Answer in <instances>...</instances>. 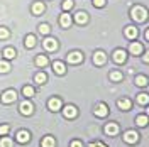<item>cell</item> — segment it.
Listing matches in <instances>:
<instances>
[{"mask_svg":"<svg viewBox=\"0 0 149 147\" xmlns=\"http://www.w3.org/2000/svg\"><path fill=\"white\" fill-rule=\"evenodd\" d=\"M148 83H149V80L144 76V74L136 76V85H137V86H141V88H142V86H148Z\"/></svg>","mask_w":149,"mask_h":147,"instance_id":"26","label":"cell"},{"mask_svg":"<svg viewBox=\"0 0 149 147\" xmlns=\"http://www.w3.org/2000/svg\"><path fill=\"white\" fill-rule=\"evenodd\" d=\"M19 112L22 113V115H32V112H34V105L31 103V101H22L20 103V107H19Z\"/></svg>","mask_w":149,"mask_h":147,"instance_id":"9","label":"cell"},{"mask_svg":"<svg viewBox=\"0 0 149 147\" xmlns=\"http://www.w3.org/2000/svg\"><path fill=\"white\" fill-rule=\"evenodd\" d=\"M61 110H63V117H65V119H74V117L78 115V108H76L74 105H66Z\"/></svg>","mask_w":149,"mask_h":147,"instance_id":"4","label":"cell"},{"mask_svg":"<svg viewBox=\"0 0 149 147\" xmlns=\"http://www.w3.org/2000/svg\"><path fill=\"white\" fill-rule=\"evenodd\" d=\"M112 59H113L117 64H124L125 59H127V53H125L124 49H115V51L112 53Z\"/></svg>","mask_w":149,"mask_h":147,"instance_id":"2","label":"cell"},{"mask_svg":"<svg viewBox=\"0 0 149 147\" xmlns=\"http://www.w3.org/2000/svg\"><path fill=\"white\" fill-rule=\"evenodd\" d=\"M61 7H63V10H65V12H68V10H71L74 7V2H73V0H65Z\"/></svg>","mask_w":149,"mask_h":147,"instance_id":"31","label":"cell"},{"mask_svg":"<svg viewBox=\"0 0 149 147\" xmlns=\"http://www.w3.org/2000/svg\"><path fill=\"white\" fill-rule=\"evenodd\" d=\"M42 147H56V140H54V137H44L42 139Z\"/></svg>","mask_w":149,"mask_h":147,"instance_id":"28","label":"cell"},{"mask_svg":"<svg viewBox=\"0 0 149 147\" xmlns=\"http://www.w3.org/2000/svg\"><path fill=\"white\" fill-rule=\"evenodd\" d=\"M42 46H44L46 51H56V49H58V41L53 39V37H46L44 42H42Z\"/></svg>","mask_w":149,"mask_h":147,"instance_id":"12","label":"cell"},{"mask_svg":"<svg viewBox=\"0 0 149 147\" xmlns=\"http://www.w3.org/2000/svg\"><path fill=\"white\" fill-rule=\"evenodd\" d=\"M70 147H83V142H81V140H73V142L70 144Z\"/></svg>","mask_w":149,"mask_h":147,"instance_id":"38","label":"cell"},{"mask_svg":"<svg viewBox=\"0 0 149 147\" xmlns=\"http://www.w3.org/2000/svg\"><path fill=\"white\" fill-rule=\"evenodd\" d=\"M137 34H139V32H137V27H134V26H127V27H125V37H127V39H136Z\"/></svg>","mask_w":149,"mask_h":147,"instance_id":"19","label":"cell"},{"mask_svg":"<svg viewBox=\"0 0 149 147\" xmlns=\"http://www.w3.org/2000/svg\"><path fill=\"white\" fill-rule=\"evenodd\" d=\"M9 130H10L9 125H0V135H7V134H9Z\"/></svg>","mask_w":149,"mask_h":147,"instance_id":"36","label":"cell"},{"mask_svg":"<svg viewBox=\"0 0 149 147\" xmlns=\"http://www.w3.org/2000/svg\"><path fill=\"white\" fill-rule=\"evenodd\" d=\"M34 80H36L37 85H44V83L47 81V76H46V73H44V71H41V73L36 74V78H34Z\"/></svg>","mask_w":149,"mask_h":147,"instance_id":"29","label":"cell"},{"mask_svg":"<svg viewBox=\"0 0 149 147\" xmlns=\"http://www.w3.org/2000/svg\"><path fill=\"white\" fill-rule=\"evenodd\" d=\"M90 147H107L105 144H102V142H92L90 144Z\"/></svg>","mask_w":149,"mask_h":147,"instance_id":"39","label":"cell"},{"mask_svg":"<svg viewBox=\"0 0 149 147\" xmlns=\"http://www.w3.org/2000/svg\"><path fill=\"white\" fill-rule=\"evenodd\" d=\"M136 101H137L139 105H148L149 103V93H139L137 98H136Z\"/></svg>","mask_w":149,"mask_h":147,"instance_id":"23","label":"cell"},{"mask_svg":"<svg viewBox=\"0 0 149 147\" xmlns=\"http://www.w3.org/2000/svg\"><path fill=\"white\" fill-rule=\"evenodd\" d=\"M14 144H12V140H10L9 137H2L0 139V147H12Z\"/></svg>","mask_w":149,"mask_h":147,"instance_id":"32","label":"cell"},{"mask_svg":"<svg viewBox=\"0 0 149 147\" xmlns=\"http://www.w3.org/2000/svg\"><path fill=\"white\" fill-rule=\"evenodd\" d=\"M15 100H17L15 90H5V92L2 93V101H3V103H14Z\"/></svg>","mask_w":149,"mask_h":147,"instance_id":"5","label":"cell"},{"mask_svg":"<svg viewBox=\"0 0 149 147\" xmlns=\"http://www.w3.org/2000/svg\"><path fill=\"white\" fill-rule=\"evenodd\" d=\"M74 20H76V24H86L88 22V14L85 12V10H80V12H76L74 14Z\"/></svg>","mask_w":149,"mask_h":147,"instance_id":"15","label":"cell"},{"mask_svg":"<svg viewBox=\"0 0 149 147\" xmlns=\"http://www.w3.org/2000/svg\"><path fill=\"white\" fill-rule=\"evenodd\" d=\"M10 69V64L7 61H0V73H9Z\"/></svg>","mask_w":149,"mask_h":147,"instance_id":"33","label":"cell"},{"mask_svg":"<svg viewBox=\"0 0 149 147\" xmlns=\"http://www.w3.org/2000/svg\"><path fill=\"white\" fill-rule=\"evenodd\" d=\"M105 134H107V135H117V134H119V125H117L115 122H109V123L105 125Z\"/></svg>","mask_w":149,"mask_h":147,"instance_id":"14","label":"cell"},{"mask_svg":"<svg viewBox=\"0 0 149 147\" xmlns=\"http://www.w3.org/2000/svg\"><path fill=\"white\" fill-rule=\"evenodd\" d=\"M34 88H32V86H24V88H22V95H24V96H26V98H32V96H34Z\"/></svg>","mask_w":149,"mask_h":147,"instance_id":"27","label":"cell"},{"mask_svg":"<svg viewBox=\"0 0 149 147\" xmlns=\"http://www.w3.org/2000/svg\"><path fill=\"white\" fill-rule=\"evenodd\" d=\"M105 61H107V54H105L103 51H95V54H93V64L95 66H103Z\"/></svg>","mask_w":149,"mask_h":147,"instance_id":"7","label":"cell"},{"mask_svg":"<svg viewBox=\"0 0 149 147\" xmlns=\"http://www.w3.org/2000/svg\"><path fill=\"white\" fill-rule=\"evenodd\" d=\"M146 39H148V41H149V29H148V31H146Z\"/></svg>","mask_w":149,"mask_h":147,"instance_id":"41","label":"cell"},{"mask_svg":"<svg viewBox=\"0 0 149 147\" xmlns=\"http://www.w3.org/2000/svg\"><path fill=\"white\" fill-rule=\"evenodd\" d=\"M148 123H149L148 115H137V117H136V125H137V127H148Z\"/></svg>","mask_w":149,"mask_h":147,"instance_id":"20","label":"cell"},{"mask_svg":"<svg viewBox=\"0 0 149 147\" xmlns=\"http://www.w3.org/2000/svg\"><path fill=\"white\" fill-rule=\"evenodd\" d=\"M15 54H17V53H15L14 47H5V49H3V58H5V59H14Z\"/></svg>","mask_w":149,"mask_h":147,"instance_id":"24","label":"cell"},{"mask_svg":"<svg viewBox=\"0 0 149 147\" xmlns=\"http://www.w3.org/2000/svg\"><path fill=\"white\" fill-rule=\"evenodd\" d=\"M93 113H95V117H100V119H103V117H107V115H109V107H107L105 103H98V105L95 107Z\"/></svg>","mask_w":149,"mask_h":147,"instance_id":"10","label":"cell"},{"mask_svg":"<svg viewBox=\"0 0 149 147\" xmlns=\"http://www.w3.org/2000/svg\"><path fill=\"white\" fill-rule=\"evenodd\" d=\"M53 71H54L56 74H59V76H63V74L66 73V64L63 61H54V63H53Z\"/></svg>","mask_w":149,"mask_h":147,"instance_id":"13","label":"cell"},{"mask_svg":"<svg viewBox=\"0 0 149 147\" xmlns=\"http://www.w3.org/2000/svg\"><path fill=\"white\" fill-rule=\"evenodd\" d=\"M66 61H68L70 64H78V63H81V61H83V54H81V53H78V51H73V53H70V54H68Z\"/></svg>","mask_w":149,"mask_h":147,"instance_id":"8","label":"cell"},{"mask_svg":"<svg viewBox=\"0 0 149 147\" xmlns=\"http://www.w3.org/2000/svg\"><path fill=\"white\" fill-rule=\"evenodd\" d=\"M44 10H46V7H44L42 2H36V3L32 5V12H34V15H41Z\"/></svg>","mask_w":149,"mask_h":147,"instance_id":"21","label":"cell"},{"mask_svg":"<svg viewBox=\"0 0 149 147\" xmlns=\"http://www.w3.org/2000/svg\"><path fill=\"white\" fill-rule=\"evenodd\" d=\"M24 44H26V47H29V49H32V47L36 46V37L32 36V34H29V36H26V41H24Z\"/></svg>","mask_w":149,"mask_h":147,"instance_id":"25","label":"cell"},{"mask_svg":"<svg viewBox=\"0 0 149 147\" xmlns=\"http://www.w3.org/2000/svg\"><path fill=\"white\" fill-rule=\"evenodd\" d=\"M117 105H119V108L124 112L130 110V107H132V101L129 100V98H120V100L117 101Z\"/></svg>","mask_w":149,"mask_h":147,"instance_id":"18","label":"cell"},{"mask_svg":"<svg viewBox=\"0 0 149 147\" xmlns=\"http://www.w3.org/2000/svg\"><path fill=\"white\" fill-rule=\"evenodd\" d=\"M105 3H107V0H93V7H98V9L105 7Z\"/></svg>","mask_w":149,"mask_h":147,"instance_id":"35","label":"cell"},{"mask_svg":"<svg viewBox=\"0 0 149 147\" xmlns=\"http://www.w3.org/2000/svg\"><path fill=\"white\" fill-rule=\"evenodd\" d=\"M47 63H49V59H47V56H44V54H39L36 58V64L39 66V68H44V66H47Z\"/></svg>","mask_w":149,"mask_h":147,"instance_id":"22","label":"cell"},{"mask_svg":"<svg viewBox=\"0 0 149 147\" xmlns=\"http://www.w3.org/2000/svg\"><path fill=\"white\" fill-rule=\"evenodd\" d=\"M110 80H112V81H115V83L120 81V80H122V73H119V71H112V73H110Z\"/></svg>","mask_w":149,"mask_h":147,"instance_id":"34","label":"cell"},{"mask_svg":"<svg viewBox=\"0 0 149 147\" xmlns=\"http://www.w3.org/2000/svg\"><path fill=\"white\" fill-rule=\"evenodd\" d=\"M146 115H148V117H149V108H148V112H146Z\"/></svg>","mask_w":149,"mask_h":147,"instance_id":"42","label":"cell"},{"mask_svg":"<svg viewBox=\"0 0 149 147\" xmlns=\"http://www.w3.org/2000/svg\"><path fill=\"white\" fill-rule=\"evenodd\" d=\"M129 53L132 56H141V54H144V46L141 44V42H130V46H129Z\"/></svg>","mask_w":149,"mask_h":147,"instance_id":"6","label":"cell"},{"mask_svg":"<svg viewBox=\"0 0 149 147\" xmlns=\"http://www.w3.org/2000/svg\"><path fill=\"white\" fill-rule=\"evenodd\" d=\"M130 17L134 19L136 22H144L148 19V10L144 9L142 5H134L130 10Z\"/></svg>","mask_w":149,"mask_h":147,"instance_id":"1","label":"cell"},{"mask_svg":"<svg viewBox=\"0 0 149 147\" xmlns=\"http://www.w3.org/2000/svg\"><path fill=\"white\" fill-rule=\"evenodd\" d=\"M47 108L51 112H59L61 108H63V101L59 100V98H51V100L47 101Z\"/></svg>","mask_w":149,"mask_h":147,"instance_id":"11","label":"cell"},{"mask_svg":"<svg viewBox=\"0 0 149 147\" xmlns=\"http://www.w3.org/2000/svg\"><path fill=\"white\" fill-rule=\"evenodd\" d=\"M39 32H41V34H44V36H49V32H51L49 24H41V26H39Z\"/></svg>","mask_w":149,"mask_h":147,"instance_id":"30","label":"cell"},{"mask_svg":"<svg viewBox=\"0 0 149 147\" xmlns=\"http://www.w3.org/2000/svg\"><path fill=\"white\" fill-rule=\"evenodd\" d=\"M71 15L68 14V12H65V14H61V17H59V24H61V27H65V29H68L70 26H71Z\"/></svg>","mask_w":149,"mask_h":147,"instance_id":"16","label":"cell"},{"mask_svg":"<svg viewBox=\"0 0 149 147\" xmlns=\"http://www.w3.org/2000/svg\"><path fill=\"white\" fill-rule=\"evenodd\" d=\"M124 140L127 144H137L139 142V134L136 130H125L124 132Z\"/></svg>","mask_w":149,"mask_h":147,"instance_id":"3","label":"cell"},{"mask_svg":"<svg viewBox=\"0 0 149 147\" xmlns=\"http://www.w3.org/2000/svg\"><path fill=\"white\" fill-rule=\"evenodd\" d=\"M15 139H17V142H20V144H26V142L31 140V134H29L27 130H19Z\"/></svg>","mask_w":149,"mask_h":147,"instance_id":"17","label":"cell"},{"mask_svg":"<svg viewBox=\"0 0 149 147\" xmlns=\"http://www.w3.org/2000/svg\"><path fill=\"white\" fill-rule=\"evenodd\" d=\"M142 56V61L146 63V64H149V53H146V54H141Z\"/></svg>","mask_w":149,"mask_h":147,"instance_id":"40","label":"cell"},{"mask_svg":"<svg viewBox=\"0 0 149 147\" xmlns=\"http://www.w3.org/2000/svg\"><path fill=\"white\" fill-rule=\"evenodd\" d=\"M9 37V31L5 27H0V39H7Z\"/></svg>","mask_w":149,"mask_h":147,"instance_id":"37","label":"cell"}]
</instances>
